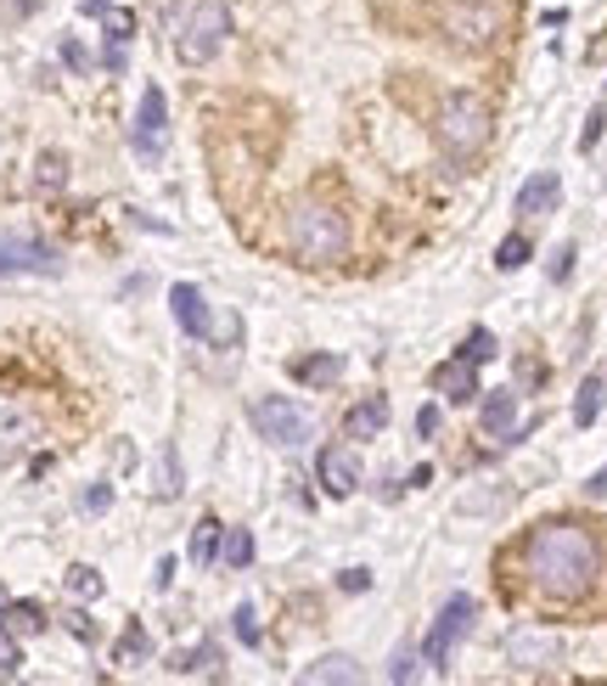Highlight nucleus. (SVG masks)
<instances>
[{"instance_id":"nucleus-4","label":"nucleus","mask_w":607,"mask_h":686,"mask_svg":"<svg viewBox=\"0 0 607 686\" xmlns=\"http://www.w3.org/2000/svg\"><path fill=\"white\" fill-rule=\"evenodd\" d=\"M225 40H231V7H225V0H198V7L181 18L175 57L186 68H203V62H214L225 51Z\"/></svg>"},{"instance_id":"nucleus-30","label":"nucleus","mask_w":607,"mask_h":686,"mask_svg":"<svg viewBox=\"0 0 607 686\" xmlns=\"http://www.w3.org/2000/svg\"><path fill=\"white\" fill-rule=\"evenodd\" d=\"M0 614H7V619H18V625H23V630H40V625H45V619H40V608H34V603H7V608H0Z\"/></svg>"},{"instance_id":"nucleus-29","label":"nucleus","mask_w":607,"mask_h":686,"mask_svg":"<svg viewBox=\"0 0 607 686\" xmlns=\"http://www.w3.org/2000/svg\"><path fill=\"white\" fill-rule=\"evenodd\" d=\"M34 181H40L45 192L68 181V163H62V152H45V158H40V175H34Z\"/></svg>"},{"instance_id":"nucleus-1","label":"nucleus","mask_w":607,"mask_h":686,"mask_svg":"<svg viewBox=\"0 0 607 686\" xmlns=\"http://www.w3.org/2000/svg\"><path fill=\"white\" fill-rule=\"evenodd\" d=\"M524 568H529V585L546 596V603H579L601 574V541L585 524H568V518L540 524L524 541Z\"/></svg>"},{"instance_id":"nucleus-39","label":"nucleus","mask_w":607,"mask_h":686,"mask_svg":"<svg viewBox=\"0 0 607 686\" xmlns=\"http://www.w3.org/2000/svg\"><path fill=\"white\" fill-rule=\"evenodd\" d=\"M343 585H350V591H366L372 579H366V568H350V574H343Z\"/></svg>"},{"instance_id":"nucleus-35","label":"nucleus","mask_w":607,"mask_h":686,"mask_svg":"<svg viewBox=\"0 0 607 686\" xmlns=\"http://www.w3.org/2000/svg\"><path fill=\"white\" fill-rule=\"evenodd\" d=\"M169 579H175V557H163V563L152 568V585H158V591H169Z\"/></svg>"},{"instance_id":"nucleus-13","label":"nucleus","mask_w":607,"mask_h":686,"mask_svg":"<svg viewBox=\"0 0 607 686\" xmlns=\"http://www.w3.org/2000/svg\"><path fill=\"white\" fill-rule=\"evenodd\" d=\"M433 389H439L445 400H456V405H467V400H478L484 389H478V366L473 361H445V366H433Z\"/></svg>"},{"instance_id":"nucleus-12","label":"nucleus","mask_w":607,"mask_h":686,"mask_svg":"<svg viewBox=\"0 0 607 686\" xmlns=\"http://www.w3.org/2000/svg\"><path fill=\"white\" fill-rule=\"evenodd\" d=\"M40 440V422L29 411H0V467H12Z\"/></svg>"},{"instance_id":"nucleus-20","label":"nucleus","mask_w":607,"mask_h":686,"mask_svg":"<svg viewBox=\"0 0 607 686\" xmlns=\"http://www.w3.org/2000/svg\"><path fill=\"white\" fill-rule=\"evenodd\" d=\"M456 355H462V361H473V366L495 361V332H489V326H473V332H467V343H462Z\"/></svg>"},{"instance_id":"nucleus-32","label":"nucleus","mask_w":607,"mask_h":686,"mask_svg":"<svg viewBox=\"0 0 607 686\" xmlns=\"http://www.w3.org/2000/svg\"><path fill=\"white\" fill-rule=\"evenodd\" d=\"M146 653V636H141V625H130L124 630V647H119V658H141Z\"/></svg>"},{"instance_id":"nucleus-40","label":"nucleus","mask_w":607,"mask_h":686,"mask_svg":"<svg viewBox=\"0 0 607 686\" xmlns=\"http://www.w3.org/2000/svg\"><path fill=\"white\" fill-rule=\"evenodd\" d=\"M585 495H596V501H601V495H607V467H601V473H596V478H590V484H585Z\"/></svg>"},{"instance_id":"nucleus-2","label":"nucleus","mask_w":607,"mask_h":686,"mask_svg":"<svg viewBox=\"0 0 607 686\" xmlns=\"http://www.w3.org/2000/svg\"><path fill=\"white\" fill-rule=\"evenodd\" d=\"M433 130H439V147L451 158H473L484 141H489V102L478 91H451L439 102V119H433Z\"/></svg>"},{"instance_id":"nucleus-42","label":"nucleus","mask_w":607,"mask_h":686,"mask_svg":"<svg viewBox=\"0 0 607 686\" xmlns=\"http://www.w3.org/2000/svg\"><path fill=\"white\" fill-rule=\"evenodd\" d=\"M0 608H7V591H0Z\"/></svg>"},{"instance_id":"nucleus-27","label":"nucleus","mask_w":607,"mask_h":686,"mask_svg":"<svg viewBox=\"0 0 607 686\" xmlns=\"http://www.w3.org/2000/svg\"><path fill=\"white\" fill-rule=\"evenodd\" d=\"M231 630H236V642H247V647H259V636H265V630H259V614H253L247 603L231 614Z\"/></svg>"},{"instance_id":"nucleus-19","label":"nucleus","mask_w":607,"mask_h":686,"mask_svg":"<svg viewBox=\"0 0 607 686\" xmlns=\"http://www.w3.org/2000/svg\"><path fill=\"white\" fill-rule=\"evenodd\" d=\"M220 541H225V529H220L214 518H198V529H192V546H186V552H192V563H203V568H209V563L220 557Z\"/></svg>"},{"instance_id":"nucleus-21","label":"nucleus","mask_w":607,"mask_h":686,"mask_svg":"<svg viewBox=\"0 0 607 686\" xmlns=\"http://www.w3.org/2000/svg\"><path fill=\"white\" fill-rule=\"evenodd\" d=\"M337 366H343L337 355H315V361H293V377H299V383H332Z\"/></svg>"},{"instance_id":"nucleus-8","label":"nucleus","mask_w":607,"mask_h":686,"mask_svg":"<svg viewBox=\"0 0 607 686\" xmlns=\"http://www.w3.org/2000/svg\"><path fill=\"white\" fill-rule=\"evenodd\" d=\"M163 124H169V102H163V91L158 84H146L141 91V108H135V130H130V147H135V158H163Z\"/></svg>"},{"instance_id":"nucleus-14","label":"nucleus","mask_w":607,"mask_h":686,"mask_svg":"<svg viewBox=\"0 0 607 686\" xmlns=\"http://www.w3.org/2000/svg\"><path fill=\"white\" fill-rule=\"evenodd\" d=\"M557 198H563V181L552 175V169H540L535 181L517 186V214H524V220H540V214H552V209H557Z\"/></svg>"},{"instance_id":"nucleus-18","label":"nucleus","mask_w":607,"mask_h":686,"mask_svg":"<svg viewBox=\"0 0 607 686\" xmlns=\"http://www.w3.org/2000/svg\"><path fill=\"white\" fill-rule=\"evenodd\" d=\"M299 680H310V686H337V680H361V669H355V658H343V653H332V658H321V664H310Z\"/></svg>"},{"instance_id":"nucleus-25","label":"nucleus","mask_w":607,"mask_h":686,"mask_svg":"<svg viewBox=\"0 0 607 686\" xmlns=\"http://www.w3.org/2000/svg\"><path fill=\"white\" fill-rule=\"evenodd\" d=\"M596 411H601V383L590 377V383L579 389V400H574V422H579V427H590V422H596Z\"/></svg>"},{"instance_id":"nucleus-16","label":"nucleus","mask_w":607,"mask_h":686,"mask_svg":"<svg viewBox=\"0 0 607 686\" xmlns=\"http://www.w3.org/2000/svg\"><path fill=\"white\" fill-rule=\"evenodd\" d=\"M102 29H108V51H102V62H108L113 73H124L130 34H135V12H108V18H102Z\"/></svg>"},{"instance_id":"nucleus-5","label":"nucleus","mask_w":607,"mask_h":686,"mask_svg":"<svg viewBox=\"0 0 607 686\" xmlns=\"http://www.w3.org/2000/svg\"><path fill=\"white\" fill-rule=\"evenodd\" d=\"M247 416H253V427H259V440H271V445H282V451H293V445H304V440L315 434L310 411H299V400H287V394L253 400Z\"/></svg>"},{"instance_id":"nucleus-26","label":"nucleus","mask_w":607,"mask_h":686,"mask_svg":"<svg viewBox=\"0 0 607 686\" xmlns=\"http://www.w3.org/2000/svg\"><path fill=\"white\" fill-rule=\"evenodd\" d=\"M68 591H73V596H84V603H91V596H102V574L79 563V568H68Z\"/></svg>"},{"instance_id":"nucleus-41","label":"nucleus","mask_w":607,"mask_h":686,"mask_svg":"<svg viewBox=\"0 0 607 686\" xmlns=\"http://www.w3.org/2000/svg\"><path fill=\"white\" fill-rule=\"evenodd\" d=\"M79 12H84V18H102V12H108V0H79Z\"/></svg>"},{"instance_id":"nucleus-36","label":"nucleus","mask_w":607,"mask_h":686,"mask_svg":"<svg viewBox=\"0 0 607 686\" xmlns=\"http://www.w3.org/2000/svg\"><path fill=\"white\" fill-rule=\"evenodd\" d=\"M394 680H416V658H411V653L394 658Z\"/></svg>"},{"instance_id":"nucleus-38","label":"nucleus","mask_w":607,"mask_h":686,"mask_svg":"<svg viewBox=\"0 0 607 686\" xmlns=\"http://www.w3.org/2000/svg\"><path fill=\"white\" fill-rule=\"evenodd\" d=\"M568 271H574V248H563V253H557V265H552V276H568Z\"/></svg>"},{"instance_id":"nucleus-31","label":"nucleus","mask_w":607,"mask_h":686,"mask_svg":"<svg viewBox=\"0 0 607 686\" xmlns=\"http://www.w3.org/2000/svg\"><path fill=\"white\" fill-rule=\"evenodd\" d=\"M62 62H68L73 73H84V68H91V51H84L79 40H62Z\"/></svg>"},{"instance_id":"nucleus-24","label":"nucleus","mask_w":607,"mask_h":686,"mask_svg":"<svg viewBox=\"0 0 607 686\" xmlns=\"http://www.w3.org/2000/svg\"><path fill=\"white\" fill-rule=\"evenodd\" d=\"M175 669H186V675H214V669H220V647H214V642H203L198 653H181V658H175Z\"/></svg>"},{"instance_id":"nucleus-22","label":"nucleus","mask_w":607,"mask_h":686,"mask_svg":"<svg viewBox=\"0 0 607 686\" xmlns=\"http://www.w3.org/2000/svg\"><path fill=\"white\" fill-rule=\"evenodd\" d=\"M220 557H225L231 568H247V563H253V535H247V529H225Z\"/></svg>"},{"instance_id":"nucleus-28","label":"nucleus","mask_w":607,"mask_h":686,"mask_svg":"<svg viewBox=\"0 0 607 686\" xmlns=\"http://www.w3.org/2000/svg\"><path fill=\"white\" fill-rule=\"evenodd\" d=\"M18 669H23V647L7 625H0V675H18Z\"/></svg>"},{"instance_id":"nucleus-10","label":"nucleus","mask_w":607,"mask_h":686,"mask_svg":"<svg viewBox=\"0 0 607 686\" xmlns=\"http://www.w3.org/2000/svg\"><path fill=\"white\" fill-rule=\"evenodd\" d=\"M495 29H500L495 7H478V0H462V7H451V34H456L462 46H489Z\"/></svg>"},{"instance_id":"nucleus-9","label":"nucleus","mask_w":607,"mask_h":686,"mask_svg":"<svg viewBox=\"0 0 607 686\" xmlns=\"http://www.w3.org/2000/svg\"><path fill=\"white\" fill-rule=\"evenodd\" d=\"M315 473H321V490H326V495H337V501L361 490V462H355L350 451H343V445L321 451V456H315Z\"/></svg>"},{"instance_id":"nucleus-3","label":"nucleus","mask_w":607,"mask_h":686,"mask_svg":"<svg viewBox=\"0 0 607 686\" xmlns=\"http://www.w3.org/2000/svg\"><path fill=\"white\" fill-rule=\"evenodd\" d=\"M293 248L304 253L310 265L343 260V248H350V220H343V209L299 203V209H293Z\"/></svg>"},{"instance_id":"nucleus-7","label":"nucleus","mask_w":607,"mask_h":686,"mask_svg":"<svg viewBox=\"0 0 607 686\" xmlns=\"http://www.w3.org/2000/svg\"><path fill=\"white\" fill-rule=\"evenodd\" d=\"M62 253L34 236H0V276H57Z\"/></svg>"},{"instance_id":"nucleus-11","label":"nucleus","mask_w":607,"mask_h":686,"mask_svg":"<svg viewBox=\"0 0 607 686\" xmlns=\"http://www.w3.org/2000/svg\"><path fill=\"white\" fill-rule=\"evenodd\" d=\"M169 310H175V321H181V332H192V337H214V321H209V299L192 287V282H175L169 287Z\"/></svg>"},{"instance_id":"nucleus-23","label":"nucleus","mask_w":607,"mask_h":686,"mask_svg":"<svg viewBox=\"0 0 607 686\" xmlns=\"http://www.w3.org/2000/svg\"><path fill=\"white\" fill-rule=\"evenodd\" d=\"M495 265H500V271H517V265H529V236H524V231H512V236H506V242L495 248Z\"/></svg>"},{"instance_id":"nucleus-34","label":"nucleus","mask_w":607,"mask_h":686,"mask_svg":"<svg viewBox=\"0 0 607 686\" xmlns=\"http://www.w3.org/2000/svg\"><path fill=\"white\" fill-rule=\"evenodd\" d=\"M601 124H607V113L596 108V113H590V124H585V135H579V147H585V152H590V147L601 141Z\"/></svg>"},{"instance_id":"nucleus-6","label":"nucleus","mask_w":607,"mask_h":686,"mask_svg":"<svg viewBox=\"0 0 607 686\" xmlns=\"http://www.w3.org/2000/svg\"><path fill=\"white\" fill-rule=\"evenodd\" d=\"M473 619H478V603H473V596H451V603L439 608V619H433V630L422 636V658H427L433 669L451 664V653L467 642Z\"/></svg>"},{"instance_id":"nucleus-37","label":"nucleus","mask_w":607,"mask_h":686,"mask_svg":"<svg viewBox=\"0 0 607 686\" xmlns=\"http://www.w3.org/2000/svg\"><path fill=\"white\" fill-rule=\"evenodd\" d=\"M108 501H113V490H108V484H97V490H91V495H84V506H91V512H102V506H108Z\"/></svg>"},{"instance_id":"nucleus-17","label":"nucleus","mask_w":607,"mask_h":686,"mask_svg":"<svg viewBox=\"0 0 607 686\" xmlns=\"http://www.w3.org/2000/svg\"><path fill=\"white\" fill-rule=\"evenodd\" d=\"M512 422H517V400L512 394H484V405H478V427H484V434L506 440Z\"/></svg>"},{"instance_id":"nucleus-15","label":"nucleus","mask_w":607,"mask_h":686,"mask_svg":"<svg viewBox=\"0 0 607 686\" xmlns=\"http://www.w3.org/2000/svg\"><path fill=\"white\" fill-rule=\"evenodd\" d=\"M383 427H388V394H372V400L343 411V434L350 440H377Z\"/></svg>"},{"instance_id":"nucleus-33","label":"nucleus","mask_w":607,"mask_h":686,"mask_svg":"<svg viewBox=\"0 0 607 686\" xmlns=\"http://www.w3.org/2000/svg\"><path fill=\"white\" fill-rule=\"evenodd\" d=\"M416 434H422V440L439 434V411H433V405H422V411H416Z\"/></svg>"}]
</instances>
